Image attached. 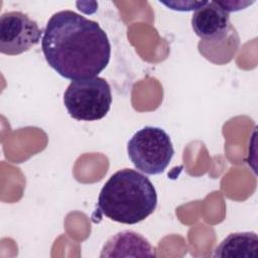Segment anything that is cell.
Wrapping results in <instances>:
<instances>
[{
	"mask_svg": "<svg viewBox=\"0 0 258 258\" xmlns=\"http://www.w3.org/2000/svg\"><path fill=\"white\" fill-rule=\"evenodd\" d=\"M111 104V87L100 77L72 81L63 94V105L68 113L79 121H97L104 118Z\"/></svg>",
	"mask_w": 258,
	"mask_h": 258,
	"instance_id": "3",
	"label": "cell"
},
{
	"mask_svg": "<svg viewBox=\"0 0 258 258\" xmlns=\"http://www.w3.org/2000/svg\"><path fill=\"white\" fill-rule=\"evenodd\" d=\"M155 256L154 249L140 234L133 231H122L112 236L104 245L100 257Z\"/></svg>",
	"mask_w": 258,
	"mask_h": 258,
	"instance_id": "7",
	"label": "cell"
},
{
	"mask_svg": "<svg viewBox=\"0 0 258 258\" xmlns=\"http://www.w3.org/2000/svg\"><path fill=\"white\" fill-rule=\"evenodd\" d=\"M215 257L258 258V237L254 232L232 233L215 250Z\"/></svg>",
	"mask_w": 258,
	"mask_h": 258,
	"instance_id": "8",
	"label": "cell"
},
{
	"mask_svg": "<svg viewBox=\"0 0 258 258\" xmlns=\"http://www.w3.org/2000/svg\"><path fill=\"white\" fill-rule=\"evenodd\" d=\"M127 153L137 169L155 175L162 173L169 165L174 149L169 135L163 129L145 126L128 141Z\"/></svg>",
	"mask_w": 258,
	"mask_h": 258,
	"instance_id": "4",
	"label": "cell"
},
{
	"mask_svg": "<svg viewBox=\"0 0 258 258\" xmlns=\"http://www.w3.org/2000/svg\"><path fill=\"white\" fill-rule=\"evenodd\" d=\"M36 21L20 11H9L0 17V51L7 55L21 54L42 38Z\"/></svg>",
	"mask_w": 258,
	"mask_h": 258,
	"instance_id": "5",
	"label": "cell"
},
{
	"mask_svg": "<svg viewBox=\"0 0 258 258\" xmlns=\"http://www.w3.org/2000/svg\"><path fill=\"white\" fill-rule=\"evenodd\" d=\"M191 27L195 33L206 40H220L230 27V14L218 1L205 2L192 14Z\"/></svg>",
	"mask_w": 258,
	"mask_h": 258,
	"instance_id": "6",
	"label": "cell"
},
{
	"mask_svg": "<svg viewBox=\"0 0 258 258\" xmlns=\"http://www.w3.org/2000/svg\"><path fill=\"white\" fill-rule=\"evenodd\" d=\"M98 212L108 219L134 225L149 217L156 209L157 194L144 174L123 168L112 174L98 198Z\"/></svg>",
	"mask_w": 258,
	"mask_h": 258,
	"instance_id": "2",
	"label": "cell"
},
{
	"mask_svg": "<svg viewBox=\"0 0 258 258\" xmlns=\"http://www.w3.org/2000/svg\"><path fill=\"white\" fill-rule=\"evenodd\" d=\"M41 50L48 66L71 81L97 77L111 57L108 35L99 23L72 10L58 11L48 19Z\"/></svg>",
	"mask_w": 258,
	"mask_h": 258,
	"instance_id": "1",
	"label": "cell"
}]
</instances>
